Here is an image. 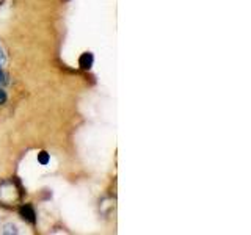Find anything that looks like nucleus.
Returning <instances> with one entry per match:
<instances>
[{
    "instance_id": "nucleus-3",
    "label": "nucleus",
    "mask_w": 251,
    "mask_h": 235,
    "mask_svg": "<svg viewBox=\"0 0 251 235\" xmlns=\"http://www.w3.org/2000/svg\"><path fill=\"white\" fill-rule=\"evenodd\" d=\"M49 160H50V157H49V154H47L46 151H41L38 154V162L43 164V166H46L47 163H49Z\"/></svg>"
},
{
    "instance_id": "nucleus-1",
    "label": "nucleus",
    "mask_w": 251,
    "mask_h": 235,
    "mask_svg": "<svg viewBox=\"0 0 251 235\" xmlns=\"http://www.w3.org/2000/svg\"><path fill=\"white\" fill-rule=\"evenodd\" d=\"M19 213H21V218L25 219L27 223L33 224L36 221V213H35V210H33V207H31V206H22L19 209Z\"/></svg>"
},
{
    "instance_id": "nucleus-5",
    "label": "nucleus",
    "mask_w": 251,
    "mask_h": 235,
    "mask_svg": "<svg viewBox=\"0 0 251 235\" xmlns=\"http://www.w3.org/2000/svg\"><path fill=\"white\" fill-rule=\"evenodd\" d=\"M5 102H6V93L3 90H0V105L5 104Z\"/></svg>"
},
{
    "instance_id": "nucleus-2",
    "label": "nucleus",
    "mask_w": 251,
    "mask_h": 235,
    "mask_svg": "<svg viewBox=\"0 0 251 235\" xmlns=\"http://www.w3.org/2000/svg\"><path fill=\"white\" fill-rule=\"evenodd\" d=\"M93 63H94V55L91 52H85V53L80 55V58H78V65H80V68L85 69V70L91 69Z\"/></svg>"
},
{
    "instance_id": "nucleus-4",
    "label": "nucleus",
    "mask_w": 251,
    "mask_h": 235,
    "mask_svg": "<svg viewBox=\"0 0 251 235\" xmlns=\"http://www.w3.org/2000/svg\"><path fill=\"white\" fill-rule=\"evenodd\" d=\"M3 234H18V229H16V226L14 224H6L5 226V229H3Z\"/></svg>"
},
{
    "instance_id": "nucleus-7",
    "label": "nucleus",
    "mask_w": 251,
    "mask_h": 235,
    "mask_svg": "<svg viewBox=\"0 0 251 235\" xmlns=\"http://www.w3.org/2000/svg\"><path fill=\"white\" fill-rule=\"evenodd\" d=\"M0 82H3V72L0 70Z\"/></svg>"
},
{
    "instance_id": "nucleus-6",
    "label": "nucleus",
    "mask_w": 251,
    "mask_h": 235,
    "mask_svg": "<svg viewBox=\"0 0 251 235\" xmlns=\"http://www.w3.org/2000/svg\"><path fill=\"white\" fill-rule=\"evenodd\" d=\"M3 61H5V55H3V50L0 49V65H2Z\"/></svg>"
}]
</instances>
